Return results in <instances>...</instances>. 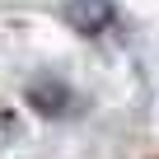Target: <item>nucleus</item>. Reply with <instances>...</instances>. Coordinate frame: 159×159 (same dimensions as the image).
Masks as SVG:
<instances>
[{"instance_id":"obj_1","label":"nucleus","mask_w":159,"mask_h":159,"mask_svg":"<svg viewBox=\"0 0 159 159\" xmlns=\"http://www.w3.org/2000/svg\"><path fill=\"white\" fill-rule=\"evenodd\" d=\"M28 108H38L42 117H70L80 108V94L61 75H38V80H28Z\"/></svg>"},{"instance_id":"obj_2","label":"nucleus","mask_w":159,"mask_h":159,"mask_svg":"<svg viewBox=\"0 0 159 159\" xmlns=\"http://www.w3.org/2000/svg\"><path fill=\"white\" fill-rule=\"evenodd\" d=\"M61 14H66V24L75 33H84V38H98V33H108L117 24V5L112 0H66Z\"/></svg>"}]
</instances>
